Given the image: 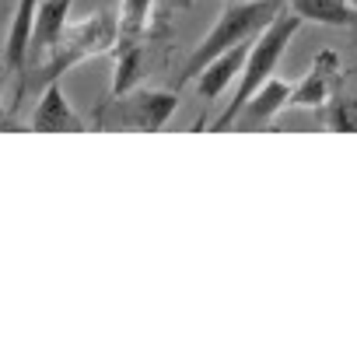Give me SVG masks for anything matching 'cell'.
Instances as JSON below:
<instances>
[{
  "instance_id": "6da1fadb",
  "label": "cell",
  "mask_w": 357,
  "mask_h": 357,
  "mask_svg": "<svg viewBox=\"0 0 357 357\" xmlns=\"http://www.w3.org/2000/svg\"><path fill=\"white\" fill-rule=\"evenodd\" d=\"M305 22L284 4L280 11H277V18L252 39V46H249V56H245V67H242V74H238V88H235V98L221 109V116L207 126L211 133H221V130H228L231 126V119L238 116V109L277 74V67H280V60H284V53L291 50V43H294V36H298V29H301Z\"/></svg>"
},
{
  "instance_id": "7a4b0ae2",
  "label": "cell",
  "mask_w": 357,
  "mask_h": 357,
  "mask_svg": "<svg viewBox=\"0 0 357 357\" xmlns=\"http://www.w3.org/2000/svg\"><path fill=\"white\" fill-rule=\"evenodd\" d=\"M280 8H284V0H225V11L218 15L214 29L193 46L190 60L183 63V70H178V88L190 84V81H197V74H200L214 56H221L225 50L256 39V36L277 18ZM178 88H175V91H178Z\"/></svg>"
},
{
  "instance_id": "3957f363",
  "label": "cell",
  "mask_w": 357,
  "mask_h": 357,
  "mask_svg": "<svg viewBox=\"0 0 357 357\" xmlns=\"http://www.w3.org/2000/svg\"><path fill=\"white\" fill-rule=\"evenodd\" d=\"M178 109L175 88H130L126 95H112V102L98 112L102 126L112 130H137V133H161Z\"/></svg>"
},
{
  "instance_id": "277c9868",
  "label": "cell",
  "mask_w": 357,
  "mask_h": 357,
  "mask_svg": "<svg viewBox=\"0 0 357 357\" xmlns=\"http://www.w3.org/2000/svg\"><path fill=\"white\" fill-rule=\"evenodd\" d=\"M116 18L109 11H98V15H88L81 22H70L63 39L50 50V63L43 67V81H60L63 70L91 60V56H102L116 46Z\"/></svg>"
},
{
  "instance_id": "5b68a950",
  "label": "cell",
  "mask_w": 357,
  "mask_h": 357,
  "mask_svg": "<svg viewBox=\"0 0 357 357\" xmlns=\"http://www.w3.org/2000/svg\"><path fill=\"white\" fill-rule=\"evenodd\" d=\"M340 74H343L340 53L336 50H319L315 60H312V67L305 70V77L291 88V102L287 105H298V109H319V105H326L340 91Z\"/></svg>"
},
{
  "instance_id": "8992f818",
  "label": "cell",
  "mask_w": 357,
  "mask_h": 357,
  "mask_svg": "<svg viewBox=\"0 0 357 357\" xmlns=\"http://www.w3.org/2000/svg\"><path fill=\"white\" fill-rule=\"evenodd\" d=\"M32 130L36 133H84L88 123L67 102L60 81H46V88L36 102V112H32Z\"/></svg>"
},
{
  "instance_id": "52a82bcc",
  "label": "cell",
  "mask_w": 357,
  "mask_h": 357,
  "mask_svg": "<svg viewBox=\"0 0 357 357\" xmlns=\"http://www.w3.org/2000/svg\"><path fill=\"white\" fill-rule=\"evenodd\" d=\"M291 102V84L287 81H280V77H270L242 109H238V116L231 119V126L228 130H245V133H256V130H266L270 123H273V116L284 109Z\"/></svg>"
},
{
  "instance_id": "ba28073f",
  "label": "cell",
  "mask_w": 357,
  "mask_h": 357,
  "mask_svg": "<svg viewBox=\"0 0 357 357\" xmlns=\"http://www.w3.org/2000/svg\"><path fill=\"white\" fill-rule=\"evenodd\" d=\"M249 46H252V39H249V43H238V46H231V50H225L221 56H214V60L197 74V91H200V98L214 102V98L225 95V88L235 84V77H238L242 67H245Z\"/></svg>"
},
{
  "instance_id": "9c48e42d",
  "label": "cell",
  "mask_w": 357,
  "mask_h": 357,
  "mask_svg": "<svg viewBox=\"0 0 357 357\" xmlns=\"http://www.w3.org/2000/svg\"><path fill=\"white\" fill-rule=\"evenodd\" d=\"M43 0H18L15 4V15H11V29H8V43H4V60L8 70L22 74L25 63H29V43H32V25H36V11H39Z\"/></svg>"
},
{
  "instance_id": "30bf717a",
  "label": "cell",
  "mask_w": 357,
  "mask_h": 357,
  "mask_svg": "<svg viewBox=\"0 0 357 357\" xmlns=\"http://www.w3.org/2000/svg\"><path fill=\"white\" fill-rule=\"evenodd\" d=\"M70 8H74V0H43L39 11H36V25H32L29 56L50 53L63 39V32L70 25Z\"/></svg>"
},
{
  "instance_id": "8fae6325",
  "label": "cell",
  "mask_w": 357,
  "mask_h": 357,
  "mask_svg": "<svg viewBox=\"0 0 357 357\" xmlns=\"http://www.w3.org/2000/svg\"><path fill=\"white\" fill-rule=\"evenodd\" d=\"M284 4L301 22H315V25H326V29L357 25V8L350 0H284Z\"/></svg>"
},
{
  "instance_id": "7c38bea8",
  "label": "cell",
  "mask_w": 357,
  "mask_h": 357,
  "mask_svg": "<svg viewBox=\"0 0 357 357\" xmlns=\"http://www.w3.org/2000/svg\"><path fill=\"white\" fill-rule=\"evenodd\" d=\"M116 60L112 70V95H126L130 88H137V81L144 77V39H123L116 36V46L109 50Z\"/></svg>"
},
{
  "instance_id": "4fadbf2b",
  "label": "cell",
  "mask_w": 357,
  "mask_h": 357,
  "mask_svg": "<svg viewBox=\"0 0 357 357\" xmlns=\"http://www.w3.org/2000/svg\"><path fill=\"white\" fill-rule=\"evenodd\" d=\"M158 4L154 0H119V15H116V29L123 39H144V32L151 29Z\"/></svg>"
},
{
  "instance_id": "5bb4252c",
  "label": "cell",
  "mask_w": 357,
  "mask_h": 357,
  "mask_svg": "<svg viewBox=\"0 0 357 357\" xmlns=\"http://www.w3.org/2000/svg\"><path fill=\"white\" fill-rule=\"evenodd\" d=\"M322 123H326L333 133H357V95L336 91V95L322 105Z\"/></svg>"
},
{
  "instance_id": "9a60e30c",
  "label": "cell",
  "mask_w": 357,
  "mask_h": 357,
  "mask_svg": "<svg viewBox=\"0 0 357 357\" xmlns=\"http://www.w3.org/2000/svg\"><path fill=\"white\" fill-rule=\"evenodd\" d=\"M154 4H158V11H165V15H168V11H178V8L186 11V8L193 4V0H154Z\"/></svg>"
},
{
  "instance_id": "2e32d148",
  "label": "cell",
  "mask_w": 357,
  "mask_h": 357,
  "mask_svg": "<svg viewBox=\"0 0 357 357\" xmlns=\"http://www.w3.org/2000/svg\"><path fill=\"white\" fill-rule=\"evenodd\" d=\"M0 67H4V60H0ZM0 123H4V112H0Z\"/></svg>"
},
{
  "instance_id": "e0dca14e",
  "label": "cell",
  "mask_w": 357,
  "mask_h": 357,
  "mask_svg": "<svg viewBox=\"0 0 357 357\" xmlns=\"http://www.w3.org/2000/svg\"><path fill=\"white\" fill-rule=\"evenodd\" d=\"M350 4H354V8H357V0H350Z\"/></svg>"
}]
</instances>
